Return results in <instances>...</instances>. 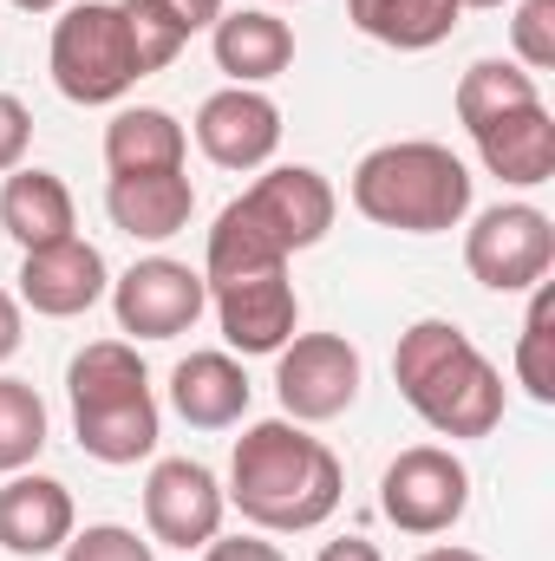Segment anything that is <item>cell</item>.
I'll return each mask as SVG.
<instances>
[{
    "label": "cell",
    "mask_w": 555,
    "mask_h": 561,
    "mask_svg": "<svg viewBox=\"0 0 555 561\" xmlns=\"http://www.w3.org/2000/svg\"><path fill=\"white\" fill-rule=\"evenodd\" d=\"M223 496L269 536H307L340 510L347 470L320 437H307V424L262 419L236 437Z\"/></svg>",
    "instance_id": "obj_1"
},
{
    "label": "cell",
    "mask_w": 555,
    "mask_h": 561,
    "mask_svg": "<svg viewBox=\"0 0 555 561\" xmlns=\"http://www.w3.org/2000/svg\"><path fill=\"white\" fill-rule=\"evenodd\" d=\"M340 216V196L320 170L307 163H281L269 176H256L209 229L203 249V280H236L262 275V268H287V255L320 249L327 229Z\"/></svg>",
    "instance_id": "obj_2"
},
{
    "label": "cell",
    "mask_w": 555,
    "mask_h": 561,
    "mask_svg": "<svg viewBox=\"0 0 555 561\" xmlns=\"http://www.w3.org/2000/svg\"><path fill=\"white\" fill-rule=\"evenodd\" d=\"M399 399L438 437H490L503 424V373L451 320H412L393 346Z\"/></svg>",
    "instance_id": "obj_3"
},
{
    "label": "cell",
    "mask_w": 555,
    "mask_h": 561,
    "mask_svg": "<svg viewBox=\"0 0 555 561\" xmlns=\"http://www.w3.org/2000/svg\"><path fill=\"white\" fill-rule=\"evenodd\" d=\"M353 209L399 236H444L471 216V170L431 138L380 144L353 170Z\"/></svg>",
    "instance_id": "obj_4"
},
{
    "label": "cell",
    "mask_w": 555,
    "mask_h": 561,
    "mask_svg": "<svg viewBox=\"0 0 555 561\" xmlns=\"http://www.w3.org/2000/svg\"><path fill=\"white\" fill-rule=\"evenodd\" d=\"M66 392H72V431L79 450L99 463H138L157 450V399H150V373L125 340H92L72 353L66 366Z\"/></svg>",
    "instance_id": "obj_5"
},
{
    "label": "cell",
    "mask_w": 555,
    "mask_h": 561,
    "mask_svg": "<svg viewBox=\"0 0 555 561\" xmlns=\"http://www.w3.org/2000/svg\"><path fill=\"white\" fill-rule=\"evenodd\" d=\"M46 66H53L59 99H72V105H118L144 79L118 0H79V7H66L59 26H53Z\"/></svg>",
    "instance_id": "obj_6"
},
{
    "label": "cell",
    "mask_w": 555,
    "mask_h": 561,
    "mask_svg": "<svg viewBox=\"0 0 555 561\" xmlns=\"http://www.w3.org/2000/svg\"><path fill=\"white\" fill-rule=\"evenodd\" d=\"M380 510L399 536H444L471 510V470L444 444H412L380 477Z\"/></svg>",
    "instance_id": "obj_7"
},
{
    "label": "cell",
    "mask_w": 555,
    "mask_h": 561,
    "mask_svg": "<svg viewBox=\"0 0 555 561\" xmlns=\"http://www.w3.org/2000/svg\"><path fill=\"white\" fill-rule=\"evenodd\" d=\"M555 262V222L536 203H497L464 229V268L490 294H523L550 275Z\"/></svg>",
    "instance_id": "obj_8"
},
{
    "label": "cell",
    "mask_w": 555,
    "mask_h": 561,
    "mask_svg": "<svg viewBox=\"0 0 555 561\" xmlns=\"http://www.w3.org/2000/svg\"><path fill=\"white\" fill-rule=\"evenodd\" d=\"M360 346L340 333H294L275 353V399L294 424H327L360 399Z\"/></svg>",
    "instance_id": "obj_9"
},
{
    "label": "cell",
    "mask_w": 555,
    "mask_h": 561,
    "mask_svg": "<svg viewBox=\"0 0 555 561\" xmlns=\"http://www.w3.org/2000/svg\"><path fill=\"white\" fill-rule=\"evenodd\" d=\"M203 307H209L203 268L170 262V255H144L112 280V313H118V333L132 340H177L203 320Z\"/></svg>",
    "instance_id": "obj_10"
},
{
    "label": "cell",
    "mask_w": 555,
    "mask_h": 561,
    "mask_svg": "<svg viewBox=\"0 0 555 561\" xmlns=\"http://www.w3.org/2000/svg\"><path fill=\"white\" fill-rule=\"evenodd\" d=\"M223 510H229V496H223L209 463H196V457L150 463V477H144V529H150V542L183 549V556L209 549L223 536Z\"/></svg>",
    "instance_id": "obj_11"
},
{
    "label": "cell",
    "mask_w": 555,
    "mask_h": 561,
    "mask_svg": "<svg viewBox=\"0 0 555 561\" xmlns=\"http://www.w3.org/2000/svg\"><path fill=\"white\" fill-rule=\"evenodd\" d=\"M209 307L223 320V340L249 359V353H281L294 340L301 300L287 268H262V275H236V280H209Z\"/></svg>",
    "instance_id": "obj_12"
},
{
    "label": "cell",
    "mask_w": 555,
    "mask_h": 561,
    "mask_svg": "<svg viewBox=\"0 0 555 561\" xmlns=\"http://www.w3.org/2000/svg\"><path fill=\"white\" fill-rule=\"evenodd\" d=\"M196 144L216 170H262L281 144V112L269 92L256 85H229V92H209L203 112H196Z\"/></svg>",
    "instance_id": "obj_13"
},
{
    "label": "cell",
    "mask_w": 555,
    "mask_h": 561,
    "mask_svg": "<svg viewBox=\"0 0 555 561\" xmlns=\"http://www.w3.org/2000/svg\"><path fill=\"white\" fill-rule=\"evenodd\" d=\"M13 280H20V300H26L33 313L72 320V313H86V307L105 300L112 268H105V255H99L92 242L66 236V242H53V249H26V262H20Z\"/></svg>",
    "instance_id": "obj_14"
},
{
    "label": "cell",
    "mask_w": 555,
    "mask_h": 561,
    "mask_svg": "<svg viewBox=\"0 0 555 561\" xmlns=\"http://www.w3.org/2000/svg\"><path fill=\"white\" fill-rule=\"evenodd\" d=\"M72 542V490L59 477L13 470L0 490V549L7 556H53Z\"/></svg>",
    "instance_id": "obj_15"
},
{
    "label": "cell",
    "mask_w": 555,
    "mask_h": 561,
    "mask_svg": "<svg viewBox=\"0 0 555 561\" xmlns=\"http://www.w3.org/2000/svg\"><path fill=\"white\" fill-rule=\"evenodd\" d=\"M471 138H477L484 170H490V176H503V183H517V190H536V183H550V176H555V118H550V105H543V99H530V105H517V112L484 118Z\"/></svg>",
    "instance_id": "obj_16"
},
{
    "label": "cell",
    "mask_w": 555,
    "mask_h": 561,
    "mask_svg": "<svg viewBox=\"0 0 555 561\" xmlns=\"http://www.w3.org/2000/svg\"><path fill=\"white\" fill-rule=\"evenodd\" d=\"M105 209L112 222L132 236V242H170L190 209H196V190L183 170H144V176H112L105 183Z\"/></svg>",
    "instance_id": "obj_17"
},
{
    "label": "cell",
    "mask_w": 555,
    "mask_h": 561,
    "mask_svg": "<svg viewBox=\"0 0 555 561\" xmlns=\"http://www.w3.org/2000/svg\"><path fill=\"white\" fill-rule=\"evenodd\" d=\"M209 53H216V66L236 85H269V79H281L294 66V33H287V20H275L269 7H242V13H223L216 20Z\"/></svg>",
    "instance_id": "obj_18"
},
{
    "label": "cell",
    "mask_w": 555,
    "mask_h": 561,
    "mask_svg": "<svg viewBox=\"0 0 555 561\" xmlns=\"http://www.w3.org/2000/svg\"><path fill=\"white\" fill-rule=\"evenodd\" d=\"M170 405H177V419L196 424V431H229L249 412V373L229 353H190L170 373Z\"/></svg>",
    "instance_id": "obj_19"
},
{
    "label": "cell",
    "mask_w": 555,
    "mask_h": 561,
    "mask_svg": "<svg viewBox=\"0 0 555 561\" xmlns=\"http://www.w3.org/2000/svg\"><path fill=\"white\" fill-rule=\"evenodd\" d=\"M0 229H7L20 249H53V242H66V236H72V190H66L53 170H39V163L7 170V183H0Z\"/></svg>",
    "instance_id": "obj_20"
},
{
    "label": "cell",
    "mask_w": 555,
    "mask_h": 561,
    "mask_svg": "<svg viewBox=\"0 0 555 561\" xmlns=\"http://www.w3.org/2000/svg\"><path fill=\"white\" fill-rule=\"evenodd\" d=\"M183 125L163 105H125L105 125V170L112 176H144V170H183Z\"/></svg>",
    "instance_id": "obj_21"
},
{
    "label": "cell",
    "mask_w": 555,
    "mask_h": 561,
    "mask_svg": "<svg viewBox=\"0 0 555 561\" xmlns=\"http://www.w3.org/2000/svg\"><path fill=\"white\" fill-rule=\"evenodd\" d=\"M457 0H347V20L393 53H431L457 33Z\"/></svg>",
    "instance_id": "obj_22"
},
{
    "label": "cell",
    "mask_w": 555,
    "mask_h": 561,
    "mask_svg": "<svg viewBox=\"0 0 555 561\" xmlns=\"http://www.w3.org/2000/svg\"><path fill=\"white\" fill-rule=\"evenodd\" d=\"M530 99H543V92H536V72H523L517 59H477V66L457 79V125L477 131L484 118L517 112V105H530Z\"/></svg>",
    "instance_id": "obj_23"
},
{
    "label": "cell",
    "mask_w": 555,
    "mask_h": 561,
    "mask_svg": "<svg viewBox=\"0 0 555 561\" xmlns=\"http://www.w3.org/2000/svg\"><path fill=\"white\" fill-rule=\"evenodd\" d=\"M46 450V405L26 379H0V477L26 470Z\"/></svg>",
    "instance_id": "obj_24"
},
{
    "label": "cell",
    "mask_w": 555,
    "mask_h": 561,
    "mask_svg": "<svg viewBox=\"0 0 555 561\" xmlns=\"http://www.w3.org/2000/svg\"><path fill=\"white\" fill-rule=\"evenodd\" d=\"M517 386L555 405V294L536 280V300H530V320H523V340H517Z\"/></svg>",
    "instance_id": "obj_25"
},
{
    "label": "cell",
    "mask_w": 555,
    "mask_h": 561,
    "mask_svg": "<svg viewBox=\"0 0 555 561\" xmlns=\"http://www.w3.org/2000/svg\"><path fill=\"white\" fill-rule=\"evenodd\" d=\"M118 13H125V26H132V46H138V72H163L183 46H190V33L170 20V7L163 0H118Z\"/></svg>",
    "instance_id": "obj_26"
},
{
    "label": "cell",
    "mask_w": 555,
    "mask_h": 561,
    "mask_svg": "<svg viewBox=\"0 0 555 561\" xmlns=\"http://www.w3.org/2000/svg\"><path fill=\"white\" fill-rule=\"evenodd\" d=\"M510 39H517V66L523 72H550L555 66V0H523L517 20H510Z\"/></svg>",
    "instance_id": "obj_27"
},
{
    "label": "cell",
    "mask_w": 555,
    "mask_h": 561,
    "mask_svg": "<svg viewBox=\"0 0 555 561\" xmlns=\"http://www.w3.org/2000/svg\"><path fill=\"white\" fill-rule=\"evenodd\" d=\"M66 561H157L150 542L138 529H118V523H92V529H72Z\"/></svg>",
    "instance_id": "obj_28"
},
{
    "label": "cell",
    "mask_w": 555,
    "mask_h": 561,
    "mask_svg": "<svg viewBox=\"0 0 555 561\" xmlns=\"http://www.w3.org/2000/svg\"><path fill=\"white\" fill-rule=\"evenodd\" d=\"M26 144H33V112H26L13 92H0V176H7V170H20Z\"/></svg>",
    "instance_id": "obj_29"
},
{
    "label": "cell",
    "mask_w": 555,
    "mask_h": 561,
    "mask_svg": "<svg viewBox=\"0 0 555 561\" xmlns=\"http://www.w3.org/2000/svg\"><path fill=\"white\" fill-rule=\"evenodd\" d=\"M203 561H287V556H281L275 542H262V536H216L203 549Z\"/></svg>",
    "instance_id": "obj_30"
},
{
    "label": "cell",
    "mask_w": 555,
    "mask_h": 561,
    "mask_svg": "<svg viewBox=\"0 0 555 561\" xmlns=\"http://www.w3.org/2000/svg\"><path fill=\"white\" fill-rule=\"evenodd\" d=\"M163 7H170V20H177L183 33H203V26L223 20V0H163Z\"/></svg>",
    "instance_id": "obj_31"
},
{
    "label": "cell",
    "mask_w": 555,
    "mask_h": 561,
    "mask_svg": "<svg viewBox=\"0 0 555 561\" xmlns=\"http://www.w3.org/2000/svg\"><path fill=\"white\" fill-rule=\"evenodd\" d=\"M13 353H20V300L0 287V366H7Z\"/></svg>",
    "instance_id": "obj_32"
},
{
    "label": "cell",
    "mask_w": 555,
    "mask_h": 561,
    "mask_svg": "<svg viewBox=\"0 0 555 561\" xmlns=\"http://www.w3.org/2000/svg\"><path fill=\"white\" fill-rule=\"evenodd\" d=\"M314 561H386V556H380L366 536H340V542H327V549H320Z\"/></svg>",
    "instance_id": "obj_33"
},
{
    "label": "cell",
    "mask_w": 555,
    "mask_h": 561,
    "mask_svg": "<svg viewBox=\"0 0 555 561\" xmlns=\"http://www.w3.org/2000/svg\"><path fill=\"white\" fill-rule=\"evenodd\" d=\"M418 561H484L477 549H424Z\"/></svg>",
    "instance_id": "obj_34"
},
{
    "label": "cell",
    "mask_w": 555,
    "mask_h": 561,
    "mask_svg": "<svg viewBox=\"0 0 555 561\" xmlns=\"http://www.w3.org/2000/svg\"><path fill=\"white\" fill-rule=\"evenodd\" d=\"M20 13H53V7H66V0H13Z\"/></svg>",
    "instance_id": "obj_35"
},
{
    "label": "cell",
    "mask_w": 555,
    "mask_h": 561,
    "mask_svg": "<svg viewBox=\"0 0 555 561\" xmlns=\"http://www.w3.org/2000/svg\"><path fill=\"white\" fill-rule=\"evenodd\" d=\"M457 7H503V0H457Z\"/></svg>",
    "instance_id": "obj_36"
}]
</instances>
